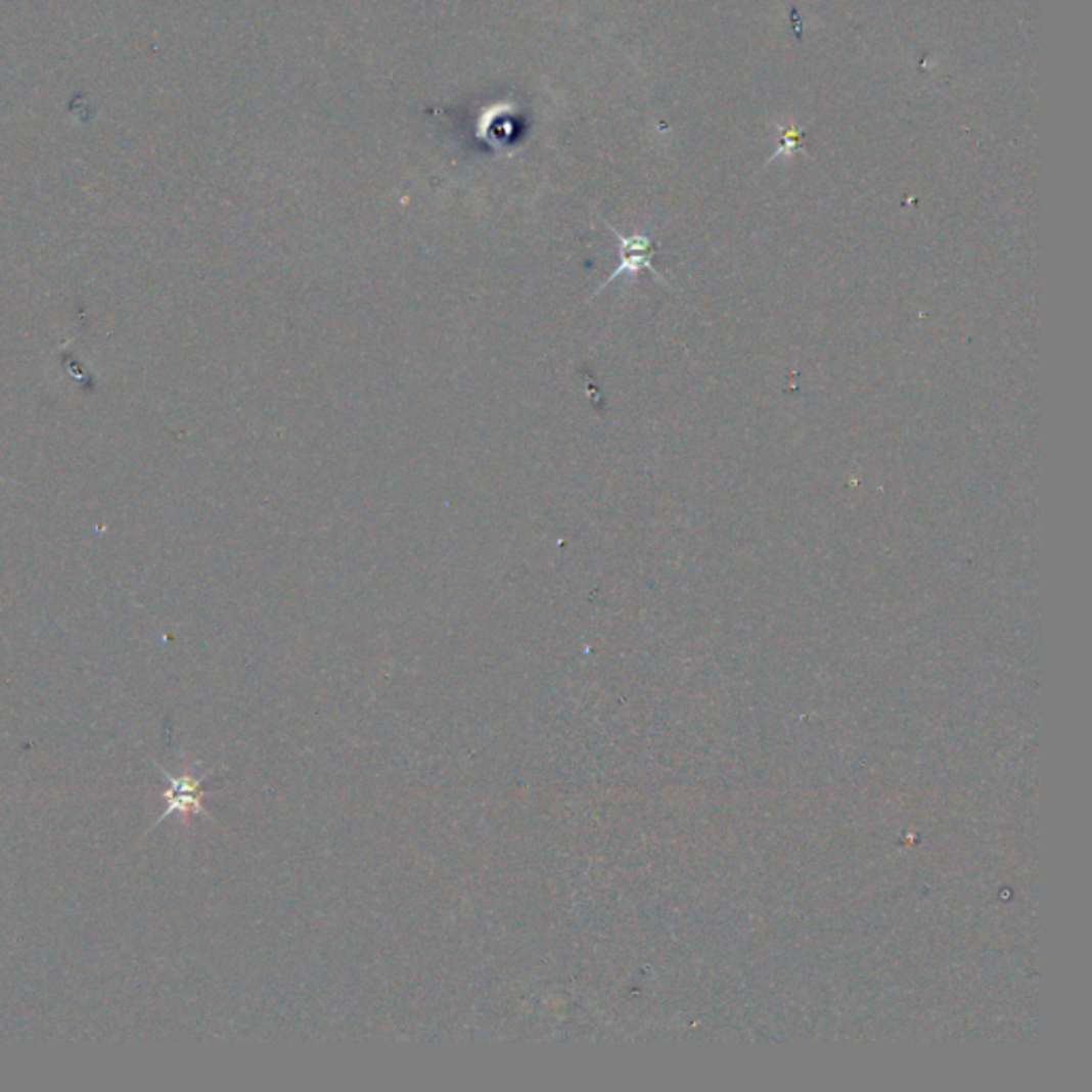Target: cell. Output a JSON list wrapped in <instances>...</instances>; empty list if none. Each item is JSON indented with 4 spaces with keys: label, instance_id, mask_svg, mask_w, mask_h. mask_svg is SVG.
<instances>
[{
    "label": "cell",
    "instance_id": "cell-1",
    "mask_svg": "<svg viewBox=\"0 0 1092 1092\" xmlns=\"http://www.w3.org/2000/svg\"><path fill=\"white\" fill-rule=\"evenodd\" d=\"M610 231H612V235H615L617 241H619V265L615 267V271L610 273V276L598 286V290L593 292V297H595V294H600V292H602L606 286H610L617 278H622V276H636V273L642 271V269L651 271L653 276H655V280H657L662 286H668L666 278L662 276V273H659V271L655 269V265H653L655 243H653L651 235H644V233L622 235L619 231H615L612 227H610Z\"/></svg>",
    "mask_w": 1092,
    "mask_h": 1092
},
{
    "label": "cell",
    "instance_id": "cell-2",
    "mask_svg": "<svg viewBox=\"0 0 1092 1092\" xmlns=\"http://www.w3.org/2000/svg\"><path fill=\"white\" fill-rule=\"evenodd\" d=\"M165 773V771H163ZM214 771H208L206 775L201 777H192V775H182V777H171L169 773H165L167 777V783H169V789L165 793V801H167V811L161 815L158 822H163L165 817H169L171 813H206L203 809V783L208 777H212Z\"/></svg>",
    "mask_w": 1092,
    "mask_h": 1092
}]
</instances>
